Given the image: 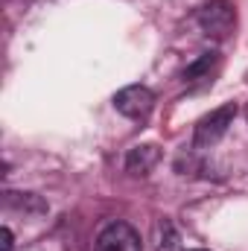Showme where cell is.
<instances>
[{
	"label": "cell",
	"mask_w": 248,
	"mask_h": 251,
	"mask_svg": "<svg viewBox=\"0 0 248 251\" xmlns=\"http://www.w3.org/2000/svg\"><path fill=\"white\" fill-rule=\"evenodd\" d=\"M196 21H198L201 32H204L207 38H228V35L234 32L237 12H234V6H231L228 0H210V3H204V6L198 9Z\"/></svg>",
	"instance_id": "2"
},
{
	"label": "cell",
	"mask_w": 248,
	"mask_h": 251,
	"mask_svg": "<svg viewBox=\"0 0 248 251\" xmlns=\"http://www.w3.org/2000/svg\"><path fill=\"white\" fill-rule=\"evenodd\" d=\"M114 108L128 120H146L155 108V94L143 85H128L114 94Z\"/></svg>",
	"instance_id": "3"
},
{
	"label": "cell",
	"mask_w": 248,
	"mask_h": 251,
	"mask_svg": "<svg viewBox=\"0 0 248 251\" xmlns=\"http://www.w3.org/2000/svg\"><path fill=\"white\" fill-rule=\"evenodd\" d=\"M213 62H216V53H204L198 62H193L184 70V79H201V76H207V70L213 67Z\"/></svg>",
	"instance_id": "7"
},
{
	"label": "cell",
	"mask_w": 248,
	"mask_h": 251,
	"mask_svg": "<svg viewBox=\"0 0 248 251\" xmlns=\"http://www.w3.org/2000/svg\"><path fill=\"white\" fill-rule=\"evenodd\" d=\"M164 231H167V240H164V234H158V237H161L158 251H175V231H173V225L164 222Z\"/></svg>",
	"instance_id": "8"
},
{
	"label": "cell",
	"mask_w": 248,
	"mask_h": 251,
	"mask_svg": "<svg viewBox=\"0 0 248 251\" xmlns=\"http://www.w3.org/2000/svg\"><path fill=\"white\" fill-rule=\"evenodd\" d=\"M0 251H12V231H9V225H3V249Z\"/></svg>",
	"instance_id": "9"
},
{
	"label": "cell",
	"mask_w": 248,
	"mask_h": 251,
	"mask_svg": "<svg viewBox=\"0 0 248 251\" xmlns=\"http://www.w3.org/2000/svg\"><path fill=\"white\" fill-rule=\"evenodd\" d=\"M6 207H15V210H24V213H32V216H41L47 213V201L35 193H6Z\"/></svg>",
	"instance_id": "6"
},
{
	"label": "cell",
	"mask_w": 248,
	"mask_h": 251,
	"mask_svg": "<svg viewBox=\"0 0 248 251\" xmlns=\"http://www.w3.org/2000/svg\"><path fill=\"white\" fill-rule=\"evenodd\" d=\"M97 251H143V240L128 222H108L97 234Z\"/></svg>",
	"instance_id": "4"
},
{
	"label": "cell",
	"mask_w": 248,
	"mask_h": 251,
	"mask_svg": "<svg viewBox=\"0 0 248 251\" xmlns=\"http://www.w3.org/2000/svg\"><path fill=\"white\" fill-rule=\"evenodd\" d=\"M234 117H237V105H234V102H225V105L213 108L210 114H204V117L196 123V128H193V146H196V149H207V146L219 143V140L228 134Z\"/></svg>",
	"instance_id": "1"
},
{
	"label": "cell",
	"mask_w": 248,
	"mask_h": 251,
	"mask_svg": "<svg viewBox=\"0 0 248 251\" xmlns=\"http://www.w3.org/2000/svg\"><path fill=\"white\" fill-rule=\"evenodd\" d=\"M158 161H161V149L155 143H140L125 155V170L131 176H146Z\"/></svg>",
	"instance_id": "5"
}]
</instances>
